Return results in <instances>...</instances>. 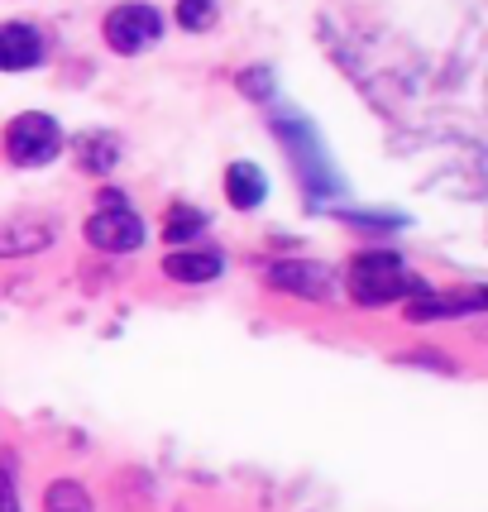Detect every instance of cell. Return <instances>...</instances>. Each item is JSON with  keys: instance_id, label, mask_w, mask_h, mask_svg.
Here are the masks:
<instances>
[{"instance_id": "6da1fadb", "label": "cell", "mask_w": 488, "mask_h": 512, "mask_svg": "<svg viewBox=\"0 0 488 512\" xmlns=\"http://www.w3.org/2000/svg\"><path fill=\"white\" fill-rule=\"evenodd\" d=\"M345 292L355 297L359 307H388V302H407V297L426 292V283L402 264L398 254L374 249V254L350 259V268H345Z\"/></svg>"}, {"instance_id": "7a4b0ae2", "label": "cell", "mask_w": 488, "mask_h": 512, "mask_svg": "<svg viewBox=\"0 0 488 512\" xmlns=\"http://www.w3.org/2000/svg\"><path fill=\"white\" fill-rule=\"evenodd\" d=\"M0 149H5V158H10L15 168H44V163H53V158L63 154V130H58V120L44 111L15 115V120L5 125Z\"/></svg>"}, {"instance_id": "3957f363", "label": "cell", "mask_w": 488, "mask_h": 512, "mask_svg": "<svg viewBox=\"0 0 488 512\" xmlns=\"http://www.w3.org/2000/svg\"><path fill=\"white\" fill-rule=\"evenodd\" d=\"M163 39V15H158L149 0H125L106 15V44L120 53V58H134L144 48H154Z\"/></svg>"}, {"instance_id": "277c9868", "label": "cell", "mask_w": 488, "mask_h": 512, "mask_svg": "<svg viewBox=\"0 0 488 512\" xmlns=\"http://www.w3.org/2000/svg\"><path fill=\"white\" fill-rule=\"evenodd\" d=\"M144 240H149V225H144V216H134L130 206H101V211L87 221V245L91 249L134 254V249H144Z\"/></svg>"}, {"instance_id": "5b68a950", "label": "cell", "mask_w": 488, "mask_h": 512, "mask_svg": "<svg viewBox=\"0 0 488 512\" xmlns=\"http://www.w3.org/2000/svg\"><path fill=\"white\" fill-rule=\"evenodd\" d=\"M268 288L292 292V297H307V302H331L335 297V268L316 264V259H278L264 268Z\"/></svg>"}, {"instance_id": "8992f818", "label": "cell", "mask_w": 488, "mask_h": 512, "mask_svg": "<svg viewBox=\"0 0 488 512\" xmlns=\"http://www.w3.org/2000/svg\"><path fill=\"white\" fill-rule=\"evenodd\" d=\"M488 292L484 288H460V292H417V297H407V321H445V316H474L484 312Z\"/></svg>"}, {"instance_id": "52a82bcc", "label": "cell", "mask_w": 488, "mask_h": 512, "mask_svg": "<svg viewBox=\"0 0 488 512\" xmlns=\"http://www.w3.org/2000/svg\"><path fill=\"white\" fill-rule=\"evenodd\" d=\"M44 63V34L24 20L0 24V72H24Z\"/></svg>"}, {"instance_id": "ba28073f", "label": "cell", "mask_w": 488, "mask_h": 512, "mask_svg": "<svg viewBox=\"0 0 488 512\" xmlns=\"http://www.w3.org/2000/svg\"><path fill=\"white\" fill-rule=\"evenodd\" d=\"M48 245H53V225L39 216L0 221V259H29V254H44Z\"/></svg>"}, {"instance_id": "9c48e42d", "label": "cell", "mask_w": 488, "mask_h": 512, "mask_svg": "<svg viewBox=\"0 0 488 512\" xmlns=\"http://www.w3.org/2000/svg\"><path fill=\"white\" fill-rule=\"evenodd\" d=\"M163 273H168L173 283H211V278L225 273V259L216 249H173V254L163 259Z\"/></svg>"}, {"instance_id": "30bf717a", "label": "cell", "mask_w": 488, "mask_h": 512, "mask_svg": "<svg viewBox=\"0 0 488 512\" xmlns=\"http://www.w3.org/2000/svg\"><path fill=\"white\" fill-rule=\"evenodd\" d=\"M225 197H230L235 211H254V206L268 197L264 168H259V163H249V158L230 163V168H225Z\"/></svg>"}, {"instance_id": "8fae6325", "label": "cell", "mask_w": 488, "mask_h": 512, "mask_svg": "<svg viewBox=\"0 0 488 512\" xmlns=\"http://www.w3.org/2000/svg\"><path fill=\"white\" fill-rule=\"evenodd\" d=\"M44 512H91V493L77 479H53L44 493Z\"/></svg>"}, {"instance_id": "7c38bea8", "label": "cell", "mask_w": 488, "mask_h": 512, "mask_svg": "<svg viewBox=\"0 0 488 512\" xmlns=\"http://www.w3.org/2000/svg\"><path fill=\"white\" fill-rule=\"evenodd\" d=\"M72 149H77V163H82L87 173H106L115 158H120L115 154V139H106V134H82Z\"/></svg>"}, {"instance_id": "4fadbf2b", "label": "cell", "mask_w": 488, "mask_h": 512, "mask_svg": "<svg viewBox=\"0 0 488 512\" xmlns=\"http://www.w3.org/2000/svg\"><path fill=\"white\" fill-rule=\"evenodd\" d=\"M201 225H206V216H201L197 206H173V211H168V225H163V235H168L173 245H182V240H197Z\"/></svg>"}, {"instance_id": "5bb4252c", "label": "cell", "mask_w": 488, "mask_h": 512, "mask_svg": "<svg viewBox=\"0 0 488 512\" xmlns=\"http://www.w3.org/2000/svg\"><path fill=\"white\" fill-rule=\"evenodd\" d=\"M178 24L192 29V34L211 29L216 24V0H178Z\"/></svg>"}, {"instance_id": "9a60e30c", "label": "cell", "mask_w": 488, "mask_h": 512, "mask_svg": "<svg viewBox=\"0 0 488 512\" xmlns=\"http://www.w3.org/2000/svg\"><path fill=\"white\" fill-rule=\"evenodd\" d=\"M0 512H20V498H15V479L10 469L0 465Z\"/></svg>"}]
</instances>
